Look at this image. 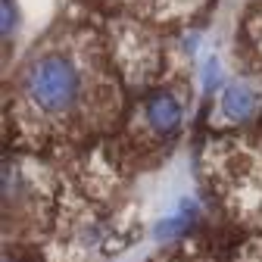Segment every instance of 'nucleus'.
<instances>
[{
    "label": "nucleus",
    "mask_w": 262,
    "mask_h": 262,
    "mask_svg": "<svg viewBox=\"0 0 262 262\" xmlns=\"http://www.w3.org/2000/svg\"><path fill=\"white\" fill-rule=\"evenodd\" d=\"M19 119L31 131H69L100 110L84 62L69 50L35 53L19 72Z\"/></svg>",
    "instance_id": "obj_1"
},
{
    "label": "nucleus",
    "mask_w": 262,
    "mask_h": 262,
    "mask_svg": "<svg viewBox=\"0 0 262 262\" xmlns=\"http://www.w3.org/2000/svg\"><path fill=\"white\" fill-rule=\"evenodd\" d=\"M215 156V184L244 215H262V156L244 144H225Z\"/></svg>",
    "instance_id": "obj_2"
},
{
    "label": "nucleus",
    "mask_w": 262,
    "mask_h": 262,
    "mask_svg": "<svg viewBox=\"0 0 262 262\" xmlns=\"http://www.w3.org/2000/svg\"><path fill=\"white\" fill-rule=\"evenodd\" d=\"M141 125L153 141H175L184 125V103L169 88L150 91L141 106Z\"/></svg>",
    "instance_id": "obj_3"
},
{
    "label": "nucleus",
    "mask_w": 262,
    "mask_h": 262,
    "mask_svg": "<svg viewBox=\"0 0 262 262\" xmlns=\"http://www.w3.org/2000/svg\"><path fill=\"white\" fill-rule=\"evenodd\" d=\"M259 103H262V94L256 91V84L247 81V78H237V81H231V84L222 88V97H219V122L222 125H247V122L256 119Z\"/></svg>",
    "instance_id": "obj_4"
},
{
    "label": "nucleus",
    "mask_w": 262,
    "mask_h": 262,
    "mask_svg": "<svg viewBox=\"0 0 262 262\" xmlns=\"http://www.w3.org/2000/svg\"><path fill=\"white\" fill-rule=\"evenodd\" d=\"M196 215H200V206H196V200H190V196H184V200L178 203V212H175V215H169V219H162V222L156 225L153 237H156L159 244H169V241L181 237V234L187 231V228H193Z\"/></svg>",
    "instance_id": "obj_5"
},
{
    "label": "nucleus",
    "mask_w": 262,
    "mask_h": 262,
    "mask_svg": "<svg viewBox=\"0 0 262 262\" xmlns=\"http://www.w3.org/2000/svg\"><path fill=\"white\" fill-rule=\"evenodd\" d=\"M200 78H203V94H206V97H212V94H215L219 88H225V75H222V59H219L215 53H212V56H206Z\"/></svg>",
    "instance_id": "obj_6"
},
{
    "label": "nucleus",
    "mask_w": 262,
    "mask_h": 262,
    "mask_svg": "<svg viewBox=\"0 0 262 262\" xmlns=\"http://www.w3.org/2000/svg\"><path fill=\"white\" fill-rule=\"evenodd\" d=\"M19 28V10H16V0H0V35L4 41H10Z\"/></svg>",
    "instance_id": "obj_7"
},
{
    "label": "nucleus",
    "mask_w": 262,
    "mask_h": 262,
    "mask_svg": "<svg viewBox=\"0 0 262 262\" xmlns=\"http://www.w3.org/2000/svg\"><path fill=\"white\" fill-rule=\"evenodd\" d=\"M250 250H253L250 253V262H262V244H253Z\"/></svg>",
    "instance_id": "obj_8"
},
{
    "label": "nucleus",
    "mask_w": 262,
    "mask_h": 262,
    "mask_svg": "<svg viewBox=\"0 0 262 262\" xmlns=\"http://www.w3.org/2000/svg\"><path fill=\"white\" fill-rule=\"evenodd\" d=\"M7 262H10V259H7Z\"/></svg>",
    "instance_id": "obj_9"
}]
</instances>
